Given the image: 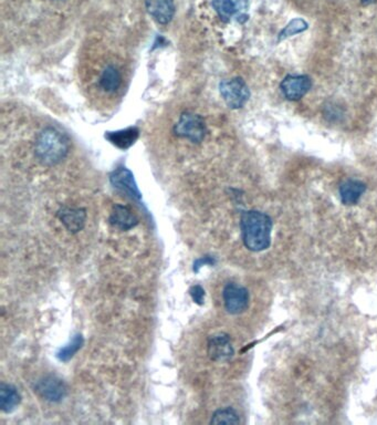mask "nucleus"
Returning <instances> with one entry per match:
<instances>
[{
  "label": "nucleus",
  "instance_id": "obj_1",
  "mask_svg": "<svg viewBox=\"0 0 377 425\" xmlns=\"http://www.w3.org/2000/svg\"><path fill=\"white\" fill-rule=\"evenodd\" d=\"M240 229L243 240L249 251L263 252L270 246L272 221L265 212L259 210L243 212Z\"/></svg>",
  "mask_w": 377,
  "mask_h": 425
},
{
  "label": "nucleus",
  "instance_id": "obj_2",
  "mask_svg": "<svg viewBox=\"0 0 377 425\" xmlns=\"http://www.w3.org/2000/svg\"><path fill=\"white\" fill-rule=\"evenodd\" d=\"M69 148V140L63 133L54 128H47L36 140V157L45 167H54L67 157Z\"/></svg>",
  "mask_w": 377,
  "mask_h": 425
},
{
  "label": "nucleus",
  "instance_id": "obj_3",
  "mask_svg": "<svg viewBox=\"0 0 377 425\" xmlns=\"http://www.w3.org/2000/svg\"><path fill=\"white\" fill-rule=\"evenodd\" d=\"M174 133L192 143H201L206 137V124L201 116L193 112H185L175 124Z\"/></svg>",
  "mask_w": 377,
  "mask_h": 425
},
{
  "label": "nucleus",
  "instance_id": "obj_4",
  "mask_svg": "<svg viewBox=\"0 0 377 425\" xmlns=\"http://www.w3.org/2000/svg\"><path fill=\"white\" fill-rule=\"evenodd\" d=\"M220 92L226 105L237 110L245 107L250 98V90L244 79L233 78L220 82Z\"/></svg>",
  "mask_w": 377,
  "mask_h": 425
},
{
  "label": "nucleus",
  "instance_id": "obj_5",
  "mask_svg": "<svg viewBox=\"0 0 377 425\" xmlns=\"http://www.w3.org/2000/svg\"><path fill=\"white\" fill-rule=\"evenodd\" d=\"M212 6L224 22L233 20L245 22L248 20V0H213Z\"/></svg>",
  "mask_w": 377,
  "mask_h": 425
},
{
  "label": "nucleus",
  "instance_id": "obj_6",
  "mask_svg": "<svg viewBox=\"0 0 377 425\" xmlns=\"http://www.w3.org/2000/svg\"><path fill=\"white\" fill-rule=\"evenodd\" d=\"M35 392L40 398L45 399L46 401L60 402L66 398L68 393L67 385L63 382V380L56 376H47L41 378L36 382Z\"/></svg>",
  "mask_w": 377,
  "mask_h": 425
},
{
  "label": "nucleus",
  "instance_id": "obj_7",
  "mask_svg": "<svg viewBox=\"0 0 377 425\" xmlns=\"http://www.w3.org/2000/svg\"><path fill=\"white\" fill-rule=\"evenodd\" d=\"M222 298L226 310L231 315H239L248 308V291L238 284H227L222 291Z\"/></svg>",
  "mask_w": 377,
  "mask_h": 425
},
{
  "label": "nucleus",
  "instance_id": "obj_8",
  "mask_svg": "<svg viewBox=\"0 0 377 425\" xmlns=\"http://www.w3.org/2000/svg\"><path fill=\"white\" fill-rule=\"evenodd\" d=\"M312 88V80L305 75H289L282 80L280 84L281 92L286 100L298 101L302 99Z\"/></svg>",
  "mask_w": 377,
  "mask_h": 425
},
{
  "label": "nucleus",
  "instance_id": "obj_9",
  "mask_svg": "<svg viewBox=\"0 0 377 425\" xmlns=\"http://www.w3.org/2000/svg\"><path fill=\"white\" fill-rule=\"evenodd\" d=\"M110 180L115 189L123 192L126 195H129L131 199H141V192L139 191V187L135 183L133 174H132L131 171L128 170L125 167L116 169L111 174Z\"/></svg>",
  "mask_w": 377,
  "mask_h": 425
},
{
  "label": "nucleus",
  "instance_id": "obj_10",
  "mask_svg": "<svg viewBox=\"0 0 377 425\" xmlns=\"http://www.w3.org/2000/svg\"><path fill=\"white\" fill-rule=\"evenodd\" d=\"M233 347L229 336L225 334L213 336L208 341V355L214 361H227L233 358Z\"/></svg>",
  "mask_w": 377,
  "mask_h": 425
},
{
  "label": "nucleus",
  "instance_id": "obj_11",
  "mask_svg": "<svg viewBox=\"0 0 377 425\" xmlns=\"http://www.w3.org/2000/svg\"><path fill=\"white\" fill-rule=\"evenodd\" d=\"M145 5H146L148 14L158 24H169L174 17V0H146Z\"/></svg>",
  "mask_w": 377,
  "mask_h": 425
},
{
  "label": "nucleus",
  "instance_id": "obj_12",
  "mask_svg": "<svg viewBox=\"0 0 377 425\" xmlns=\"http://www.w3.org/2000/svg\"><path fill=\"white\" fill-rule=\"evenodd\" d=\"M58 217L70 233H78L86 225V212L83 208H62Z\"/></svg>",
  "mask_w": 377,
  "mask_h": 425
},
{
  "label": "nucleus",
  "instance_id": "obj_13",
  "mask_svg": "<svg viewBox=\"0 0 377 425\" xmlns=\"http://www.w3.org/2000/svg\"><path fill=\"white\" fill-rule=\"evenodd\" d=\"M110 223L121 231H129L139 224V219L128 206L115 205L110 215Z\"/></svg>",
  "mask_w": 377,
  "mask_h": 425
},
{
  "label": "nucleus",
  "instance_id": "obj_14",
  "mask_svg": "<svg viewBox=\"0 0 377 425\" xmlns=\"http://www.w3.org/2000/svg\"><path fill=\"white\" fill-rule=\"evenodd\" d=\"M365 191H367V185L361 180H345L340 186L341 201L343 204L348 206L357 204Z\"/></svg>",
  "mask_w": 377,
  "mask_h": 425
},
{
  "label": "nucleus",
  "instance_id": "obj_15",
  "mask_svg": "<svg viewBox=\"0 0 377 425\" xmlns=\"http://www.w3.org/2000/svg\"><path fill=\"white\" fill-rule=\"evenodd\" d=\"M22 402V396L14 385L1 383L0 385V409L5 413L14 411Z\"/></svg>",
  "mask_w": 377,
  "mask_h": 425
},
{
  "label": "nucleus",
  "instance_id": "obj_16",
  "mask_svg": "<svg viewBox=\"0 0 377 425\" xmlns=\"http://www.w3.org/2000/svg\"><path fill=\"white\" fill-rule=\"evenodd\" d=\"M99 84L103 91L113 93L120 88L121 84H122V76H121L120 71L114 65H107L105 68V70L102 71Z\"/></svg>",
  "mask_w": 377,
  "mask_h": 425
},
{
  "label": "nucleus",
  "instance_id": "obj_17",
  "mask_svg": "<svg viewBox=\"0 0 377 425\" xmlns=\"http://www.w3.org/2000/svg\"><path fill=\"white\" fill-rule=\"evenodd\" d=\"M107 137V140H110V142L118 148H128L133 146L134 142L139 137V130L135 128H130V129L118 131V132L109 133Z\"/></svg>",
  "mask_w": 377,
  "mask_h": 425
},
{
  "label": "nucleus",
  "instance_id": "obj_18",
  "mask_svg": "<svg viewBox=\"0 0 377 425\" xmlns=\"http://www.w3.org/2000/svg\"><path fill=\"white\" fill-rule=\"evenodd\" d=\"M83 343H84L83 337L80 334H75L72 340L66 347L61 348L58 351L56 358L59 359L62 362H67V361L71 360L75 357V353H78L79 350L82 348Z\"/></svg>",
  "mask_w": 377,
  "mask_h": 425
},
{
  "label": "nucleus",
  "instance_id": "obj_19",
  "mask_svg": "<svg viewBox=\"0 0 377 425\" xmlns=\"http://www.w3.org/2000/svg\"><path fill=\"white\" fill-rule=\"evenodd\" d=\"M240 420L237 412L231 408H226L215 412L210 421L212 424H238Z\"/></svg>",
  "mask_w": 377,
  "mask_h": 425
},
{
  "label": "nucleus",
  "instance_id": "obj_20",
  "mask_svg": "<svg viewBox=\"0 0 377 425\" xmlns=\"http://www.w3.org/2000/svg\"><path fill=\"white\" fill-rule=\"evenodd\" d=\"M308 29V24L303 20H293L280 33H279L278 41H284V39L289 38L297 33H303Z\"/></svg>",
  "mask_w": 377,
  "mask_h": 425
},
{
  "label": "nucleus",
  "instance_id": "obj_21",
  "mask_svg": "<svg viewBox=\"0 0 377 425\" xmlns=\"http://www.w3.org/2000/svg\"><path fill=\"white\" fill-rule=\"evenodd\" d=\"M190 296L193 298L194 302L197 304H203V299H205V291L201 288V286H193L190 291Z\"/></svg>",
  "mask_w": 377,
  "mask_h": 425
}]
</instances>
